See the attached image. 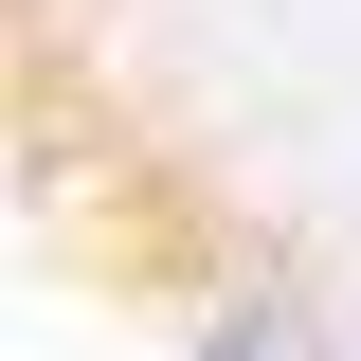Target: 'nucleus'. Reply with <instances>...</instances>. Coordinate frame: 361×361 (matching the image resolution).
I'll list each match as a JSON object with an SVG mask.
<instances>
[{
  "label": "nucleus",
  "mask_w": 361,
  "mask_h": 361,
  "mask_svg": "<svg viewBox=\"0 0 361 361\" xmlns=\"http://www.w3.org/2000/svg\"><path fill=\"white\" fill-rule=\"evenodd\" d=\"M163 361H343V325H325L307 271H235V289H199V325Z\"/></svg>",
  "instance_id": "1"
}]
</instances>
